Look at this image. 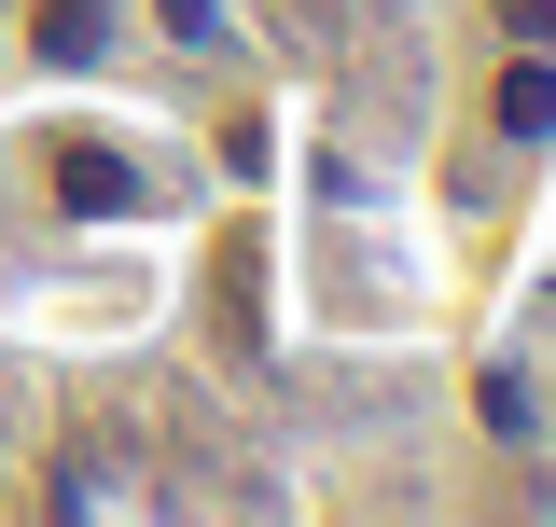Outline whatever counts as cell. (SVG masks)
I'll return each instance as SVG.
<instances>
[{
    "label": "cell",
    "instance_id": "cell-1",
    "mask_svg": "<svg viewBox=\"0 0 556 527\" xmlns=\"http://www.w3.org/2000/svg\"><path fill=\"white\" fill-rule=\"evenodd\" d=\"M501 126H515V139L556 126V83H543V69H515V83H501Z\"/></svg>",
    "mask_w": 556,
    "mask_h": 527
},
{
    "label": "cell",
    "instance_id": "cell-2",
    "mask_svg": "<svg viewBox=\"0 0 556 527\" xmlns=\"http://www.w3.org/2000/svg\"><path fill=\"white\" fill-rule=\"evenodd\" d=\"M98 42V0H42V56H84Z\"/></svg>",
    "mask_w": 556,
    "mask_h": 527
},
{
    "label": "cell",
    "instance_id": "cell-3",
    "mask_svg": "<svg viewBox=\"0 0 556 527\" xmlns=\"http://www.w3.org/2000/svg\"><path fill=\"white\" fill-rule=\"evenodd\" d=\"M515 14V42H556V0H501Z\"/></svg>",
    "mask_w": 556,
    "mask_h": 527
}]
</instances>
